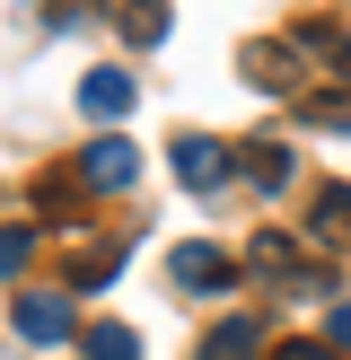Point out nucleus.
Segmentation results:
<instances>
[{"instance_id":"obj_2","label":"nucleus","mask_w":351,"mask_h":360,"mask_svg":"<svg viewBox=\"0 0 351 360\" xmlns=\"http://www.w3.org/2000/svg\"><path fill=\"white\" fill-rule=\"evenodd\" d=\"M167 273L176 281H185V290H228V281H237V255H228V246H211V238H185V246H176V255H167Z\"/></svg>"},{"instance_id":"obj_3","label":"nucleus","mask_w":351,"mask_h":360,"mask_svg":"<svg viewBox=\"0 0 351 360\" xmlns=\"http://www.w3.org/2000/svg\"><path fill=\"white\" fill-rule=\"evenodd\" d=\"M9 326L27 334V343H62V334H70V290H18L9 299Z\"/></svg>"},{"instance_id":"obj_6","label":"nucleus","mask_w":351,"mask_h":360,"mask_svg":"<svg viewBox=\"0 0 351 360\" xmlns=\"http://www.w3.org/2000/svg\"><path fill=\"white\" fill-rule=\"evenodd\" d=\"M79 115H97V123H114V115H132V70H114V62H97L79 79Z\"/></svg>"},{"instance_id":"obj_9","label":"nucleus","mask_w":351,"mask_h":360,"mask_svg":"<svg viewBox=\"0 0 351 360\" xmlns=\"http://www.w3.org/2000/svg\"><path fill=\"white\" fill-rule=\"evenodd\" d=\"M114 27H123V44H132V53H150L158 35H167V0H123Z\"/></svg>"},{"instance_id":"obj_15","label":"nucleus","mask_w":351,"mask_h":360,"mask_svg":"<svg viewBox=\"0 0 351 360\" xmlns=\"http://www.w3.org/2000/svg\"><path fill=\"white\" fill-rule=\"evenodd\" d=\"M307 123H333V132H351V97H307Z\"/></svg>"},{"instance_id":"obj_5","label":"nucleus","mask_w":351,"mask_h":360,"mask_svg":"<svg viewBox=\"0 0 351 360\" xmlns=\"http://www.w3.org/2000/svg\"><path fill=\"white\" fill-rule=\"evenodd\" d=\"M246 79H255L263 97H290L298 88V53L281 44V35H263V44H246Z\"/></svg>"},{"instance_id":"obj_11","label":"nucleus","mask_w":351,"mask_h":360,"mask_svg":"<svg viewBox=\"0 0 351 360\" xmlns=\"http://www.w3.org/2000/svg\"><path fill=\"white\" fill-rule=\"evenodd\" d=\"M237 167L255 176V193H281V185H290V150H281V141H255V150H246Z\"/></svg>"},{"instance_id":"obj_16","label":"nucleus","mask_w":351,"mask_h":360,"mask_svg":"<svg viewBox=\"0 0 351 360\" xmlns=\"http://www.w3.org/2000/svg\"><path fill=\"white\" fill-rule=\"evenodd\" d=\"M272 360H333V343H316V334H298V343H281Z\"/></svg>"},{"instance_id":"obj_17","label":"nucleus","mask_w":351,"mask_h":360,"mask_svg":"<svg viewBox=\"0 0 351 360\" xmlns=\"http://www.w3.org/2000/svg\"><path fill=\"white\" fill-rule=\"evenodd\" d=\"M325 334H333V343L351 352V299H343V308H333V326H325Z\"/></svg>"},{"instance_id":"obj_4","label":"nucleus","mask_w":351,"mask_h":360,"mask_svg":"<svg viewBox=\"0 0 351 360\" xmlns=\"http://www.w3.org/2000/svg\"><path fill=\"white\" fill-rule=\"evenodd\" d=\"M132 176H140V150H132V141H123V132H105V141H88V150H79V185H132Z\"/></svg>"},{"instance_id":"obj_10","label":"nucleus","mask_w":351,"mask_h":360,"mask_svg":"<svg viewBox=\"0 0 351 360\" xmlns=\"http://www.w3.org/2000/svg\"><path fill=\"white\" fill-rule=\"evenodd\" d=\"M307 229L325 246H343L351 238V185H316V211H307Z\"/></svg>"},{"instance_id":"obj_14","label":"nucleus","mask_w":351,"mask_h":360,"mask_svg":"<svg viewBox=\"0 0 351 360\" xmlns=\"http://www.w3.org/2000/svg\"><path fill=\"white\" fill-rule=\"evenodd\" d=\"M27 255H35V229H0V273H18Z\"/></svg>"},{"instance_id":"obj_1","label":"nucleus","mask_w":351,"mask_h":360,"mask_svg":"<svg viewBox=\"0 0 351 360\" xmlns=\"http://www.w3.org/2000/svg\"><path fill=\"white\" fill-rule=\"evenodd\" d=\"M167 158H176V176H185L193 193H220L228 176H237V158H228L211 132H176V150H167Z\"/></svg>"},{"instance_id":"obj_7","label":"nucleus","mask_w":351,"mask_h":360,"mask_svg":"<svg viewBox=\"0 0 351 360\" xmlns=\"http://www.w3.org/2000/svg\"><path fill=\"white\" fill-rule=\"evenodd\" d=\"M202 360H263V316H220Z\"/></svg>"},{"instance_id":"obj_12","label":"nucleus","mask_w":351,"mask_h":360,"mask_svg":"<svg viewBox=\"0 0 351 360\" xmlns=\"http://www.w3.org/2000/svg\"><path fill=\"white\" fill-rule=\"evenodd\" d=\"M79 352H88V360H140L132 326H88V334H79Z\"/></svg>"},{"instance_id":"obj_8","label":"nucleus","mask_w":351,"mask_h":360,"mask_svg":"<svg viewBox=\"0 0 351 360\" xmlns=\"http://www.w3.org/2000/svg\"><path fill=\"white\" fill-rule=\"evenodd\" d=\"M246 264H255V273H272V281H298V273H307V255H298V238H281V229H263V238H246Z\"/></svg>"},{"instance_id":"obj_13","label":"nucleus","mask_w":351,"mask_h":360,"mask_svg":"<svg viewBox=\"0 0 351 360\" xmlns=\"http://www.w3.org/2000/svg\"><path fill=\"white\" fill-rule=\"evenodd\" d=\"M44 220H88V202H79V176H44Z\"/></svg>"}]
</instances>
